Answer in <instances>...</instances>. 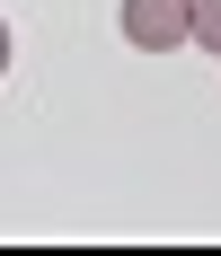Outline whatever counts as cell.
I'll return each mask as SVG.
<instances>
[{
  "instance_id": "cell-1",
  "label": "cell",
  "mask_w": 221,
  "mask_h": 256,
  "mask_svg": "<svg viewBox=\"0 0 221 256\" xmlns=\"http://www.w3.org/2000/svg\"><path fill=\"white\" fill-rule=\"evenodd\" d=\"M124 44H142V53H177L186 44V0H124Z\"/></svg>"
},
{
  "instance_id": "cell-2",
  "label": "cell",
  "mask_w": 221,
  "mask_h": 256,
  "mask_svg": "<svg viewBox=\"0 0 221 256\" xmlns=\"http://www.w3.org/2000/svg\"><path fill=\"white\" fill-rule=\"evenodd\" d=\"M186 44L221 53V0H186Z\"/></svg>"
},
{
  "instance_id": "cell-3",
  "label": "cell",
  "mask_w": 221,
  "mask_h": 256,
  "mask_svg": "<svg viewBox=\"0 0 221 256\" xmlns=\"http://www.w3.org/2000/svg\"><path fill=\"white\" fill-rule=\"evenodd\" d=\"M0 71H9V26H0Z\"/></svg>"
}]
</instances>
